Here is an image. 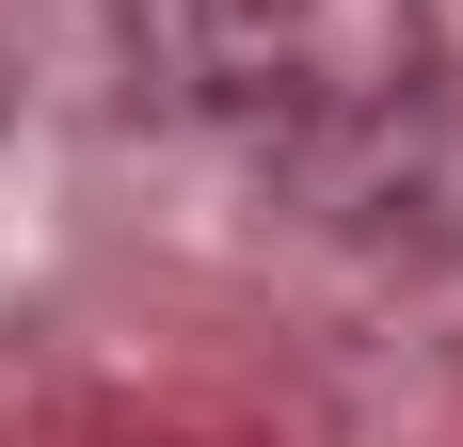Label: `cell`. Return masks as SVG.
<instances>
[{
  "label": "cell",
  "instance_id": "cell-1",
  "mask_svg": "<svg viewBox=\"0 0 463 447\" xmlns=\"http://www.w3.org/2000/svg\"><path fill=\"white\" fill-rule=\"evenodd\" d=\"M144 48L176 64V96L256 112V128H368L416 96L400 0H144Z\"/></svg>",
  "mask_w": 463,
  "mask_h": 447
}]
</instances>
